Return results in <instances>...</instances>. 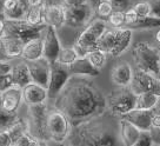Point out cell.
Listing matches in <instances>:
<instances>
[{
    "label": "cell",
    "mask_w": 160,
    "mask_h": 146,
    "mask_svg": "<svg viewBox=\"0 0 160 146\" xmlns=\"http://www.w3.org/2000/svg\"><path fill=\"white\" fill-rule=\"evenodd\" d=\"M54 107L62 111L72 124L106 111V97L92 83L82 77L72 76L54 99Z\"/></svg>",
    "instance_id": "cell-1"
},
{
    "label": "cell",
    "mask_w": 160,
    "mask_h": 146,
    "mask_svg": "<svg viewBox=\"0 0 160 146\" xmlns=\"http://www.w3.org/2000/svg\"><path fill=\"white\" fill-rule=\"evenodd\" d=\"M99 117H92L72 124L77 131V137L79 140L78 144L90 146L117 145V141L119 139H117L113 133L101 121H99Z\"/></svg>",
    "instance_id": "cell-2"
},
{
    "label": "cell",
    "mask_w": 160,
    "mask_h": 146,
    "mask_svg": "<svg viewBox=\"0 0 160 146\" xmlns=\"http://www.w3.org/2000/svg\"><path fill=\"white\" fill-rule=\"evenodd\" d=\"M132 56L138 70L159 77L160 74V48L150 43L141 41L133 46Z\"/></svg>",
    "instance_id": "cell-3"
},
{
    "label": "cell",
    "mask_w": 160,
    "mask_h": 146,
    "mask_svg": "<svg viewBox=\"0 0 160 146\" xmlns=\"http://www.w3.org/2000/svg\"><path fill=\"white\" fill-rule=\"evenodd\" d=\"M46 127L48 139L55 144H64L72 134V123L68 117L57 107L48 108Z\"/></svg>",
    "instance_id": "cell-4"
},
{
    "label": "cell",
    "mask_w": 160,
    "mask_h": 146,
    "mask_svg": "<svg viewBox=\"0 0 160 146\" xmlns=\"http://www.w3.org/2000/svg\"><path fill=\"white\" fill-rule=\"evenodd\" d=\"M108 28L106 20L100 18H93L92 20L84 27L78 39L75 41L74 47L77 48L79 56H85L90 51L95 50L100 38Z\"/></svg>",
    "instance_id": "cell-5"
},
{
    "label": "cell",
    "mask_w": 160,
    "mask_h": 146,
    "mask_svg": "<svg viewBox=\"0 0 160 146\" xmlns=\"http://www.w3.org/2000/svg\"><path fill=\"white\" fill-rule=\"evenodd\" d=\"M137 104V94L130 87L117 86L106 97V110L115 117H124L134 110Z\"/></svg>",
    "instance_id": "cell-6"
},
{
    "label": "cell",
    "mask_w": 160,
    "mask_h": 146,
    "mask_svg": "<svg viewBox=\"0 0 160 146\" xmlns=\"http://www.w3.org/2000/svg\"><path fill=\"white\" fill-rule=\"evenodd\" d=\"M28 118H27V125H28V132L37 139L42 141L44 144H48V136H47V127H46V120H47V112L48 106L46 103L37 104V105L27 106Z\"/></svg>",
    "instance_id": "cell-7"
},
{
    "label": "cell",
    "mask_w": 160,
    "mask_h": 146,
    "mask_svg": "<svg viewBox=\"0 0 160 146\" xmlns=\"http://www.w3.org/2000/svg\"><path fill=\"white\" fill-rule=\"evenodd\" d=\"M46 25L34 26L28 24L25 19L21 20H6L5 35L14 37L21 40L24 44L26 41L35 38H41Z\"/></svg>",
    "instance_id": "cell-8"
},
{
    "label": "cell",
    "mask_w": 160,
    "mask_h": 146,
    "mask_svg": "<svg viewBox=\"0 0 160 146\" xmlns=\"http://www.w3.org/2000/svg\"><path fill=\"white\" fill-rule=\"evenodd\" d=\"M71 77L72 74L68 70V66L62 65L58 61L51 64L50 80H48V86H47L48 99H55L58 97V94L67 84Z\"/></svg>",
    "instance_id": "cell-9"
},
{
    "label": "cell",
    "mask_w": 160,
    "mask_h": 146,
    "mask_svg": "<svg viewBox=\"0 0 160 146\" xmlns=\"http://www.w3.org/2000/svg\"><path fill=\"white\" fill-rule=\"evenodd\" d=\"M95 15L94 6L92 3L88 1L84 5L73 6L66 8V23L65 25L73 27V28H80L85 27Z\"/></svg>",
    "instance_id": "cell-10"
},
{
    "label": "cell",
    "mask_w": 160,
    "mask_h": 146,
    "mask_svg": "<svg viewBox=\"0 0 160 146\" xmlns=\"http://www.w3.org/2000/svg\"><path fill=\"white\" fill-rule=\"evenodd\" d=\"M128 87L135 94H140L144 92H152L160 97V78L150 74L145 71H134L131 85Z\"/></svg>",
    "instance_id": "cell-11"
},
{
    "label": "cell",
    "mask_w": 160,
    "mask_h": 146,
    "mask_svg": "<svg viewBox=\"0 0 160 146\" xmlns=\"http://www.w3.org/2000/svg\"><path fill=\"white\" fill-rule=\"evenodd\" d=\"M42 44H44V57L51 64L55 63L60 50L62 47L57 33V28L46 25L42 33Z\"/></svg>",
    "instance_id": "cell-12"
},
{
    "label": "cell",
    "mask_w": 160,
    "mask_h": 146,
    "mask_svg": "<svg viewBox=\"0 0 160 146\" xmlns=\"http://www.w3.org/2000/svg\"><path fill=\"white\" fill-rule=\"evenodd\" d=\"M27 65H28V70H30L32 81L44 86V87H47L51 73L50 61L47 60L45 57H41L39 59L27 61Z\"/></svg>",
    "instance_id": "cell-13"
},
{
    "label": "cell",
    "mask_w": 160,
    "mask_h": 146,
    "mask_svg": "<svg viewBox=\"0 0 160 146\" xmlns=\"http://www.w3.org/2000/svg\"><path fill=\"white\" fill-rule=\"evenodd\" d=\"M24 43L14 37H0V60H14L21 58Z\"/></svg>",
    "instance_id": "cell-14"
},
{
    "label": "cell",
    "mask_w": 160,
    "mask_h": 146,
    "mask_svg": "<svg viewBox=\"0 0 160 146\" xmlns=\"http://www.w3.org/2000/svg\"><path fill=\"white\" fill-rule=\"evenodd\" d=\"M21 90H22V103L27 106L42 104L48 100L47 87H44L37 83L31 81L30 84L24 86Z\"/></svg>",
    "instance_id": "cell-15"
},
{
    "label": "cell",
    "mask_w": 160,
    "mask_h": 146,
    "mask_svg": "<svg viewBox=\"0 0 160 146\" xmlns=\"http://www.w3.org/2000/svg\"><path fill=\"white\" fill-rule=\"evenodd\" d=\"M22 104V90L19 86L12 85L1 92L0 108L7 112H18Z\"/></svg>",
    "instance_id": "cell-16"
},
{
    "label": "cell",
    "mask_w": 160,
    "mask_h": 146,
    "mask_svg": "<svg viewBox=\"0 0 160 146\" xmlns=\"http://www.w3.org/2000/svg\"><path fill=\"white\" fill-rule=\"evenodd\" d=\"M45 24L54 28H60L66 23V8L62 4H46L44 6Z\"/></svg>",
    "instance_id": "cell-17"
},
{
    "label": "cell",
    "mask_w": 160,
    "mask_h": 146,
    "mask_svg": "<svg viewBox=\"0 0 160 146\" xmlns=\"http://www.w3.org/2000/svg\"><path fill=\"white\" fill-rule=\"evenodd\" d=\"M132 37H133V30L127 26H124L121 28H115L114 47L108 57L119 58L122 53H125L132 45Z\"/></svg>",
    "instance_id": "cell-18"
},
{
    "label": "cell",
    "mask_w": 160,
    "mask_h": 146,
    "mask_svg": "<svg viewBox=\"0 0 160 146\" xmlns=\"http://www.w3.org/2000/svg\"><path fill=\"white\" fill-rule=\"evenodd\" d=\"M154 110H140L134 108L124 116L125 119L131 121L140 131H151L152 130V117L154 114Z\"/></svg>",
    "instance_id": "cell-19"
},
{
    "label": "cell",
    "mask_w": 160,
    "mask_h": 146,
    "mask_svg": "<svg viewBox=\"0 0 160 146\" xmlns=\"http://www.w3.org/2000/svg\"><path fill=\"white\" fill-rule=\"evenodd\" d=\"M134 71L127 61H120L111 71V81L115 86L127 87L131 85Z\"/></svg>",
    "instance_id": "cell-20"
},
{
    "label": "cell",
    "mask_w": 160,
    "mask_h": 146,
    "mask_svg": "<svg viewBox=\"0 0 160 146\" xmlns=\"http://www.w3.org/2000/svg\"><path fill=\"white\" fill-rule=\"evenodd\" d=\"M119 141H121L122 145L134 146L135 141L138 140V137L140 134V130L135 125H133L131 121L121 117L119 120Z\"/></svg>",
    "instance_id": "cell-21"
},
{
    "label": "cell",
    "mask_w": 160,
    "mask_h": 146,
    "mask_svg": "<svg viewBox=\"0 0 160 146\" xmlns=\"http://www.w3.org/2000/svg\"><path fill=\"white\" fill-rule=\"evenodd\" d=\"M28 5L25 0H4L2 14L6 20H21L25 18Z\"/></svg>",
    "instance_id": "cell-22"
},
{
    "label": "cell",
    "mask_w": 160,
    "mask_h": 146,
    "mask_svg": "<svg viewBox=\"0 0 160 146\" xmlns=\"http://www.w3.org/2000/svg\"><path fill=\"white\" fill-rule=\"evenodd\" d=\"M72 76L79 77H97L99 76L100 71L97 70L90 63L86 56H79L70 66H68Z\"/></svg>",
    "instance_id": "cell-23"
},
{
    "label": "cell",
    "mask_w": 160,
    "mask_h": 146,
    "mask_svg": "<svg viewBox=\"0 0 160 146\" xmlns=\"http://www.w3.org/2000/svg\"><path fill=\"white\" fill-rule=\"evenodd\" d=\"M44 57V44H42V37L35 38L26 41L22 47L21 59L25 61H32Z\"/></svg>",
    "instance_id": "cell-24"
},
{
    "label": "cell",
    "mask_w": 160,
    "mask_h": 146,
    "mask_svg": "<svg viewBox=\"0 0 160 146\" xmlns=\"http://www.w3.org/2000/svg\"><path fill=\"white\" fill-rule=\"evenodd\" d=\"M12 80H13V85L19 86L21 88L32 81L27 61L21 60L19 63H17L15 65H13V68H12Z\"/></svg>",
    "instance_id": "cell-25"
},
{
    "label": "cell",
    "mask_w": 160,
    "mask_h": 146,
    "mask_svg": "<svg viewBox=\"0 0 160 146\" xmlns=\"http://www.w3.org/2000/svg\"><path fill=\"white\" fill-rule=\"evenodd\" d=\"M160 101V97L152 92H144L137 94V104L135 108L140 110H154Z\"/></svg>",
    "instance_id": "cell-26"
},
{
    "label": "cell",
    "mask_w": 160,
    "mask_h": 146,
    "mask_svg": "<svg viewBox=\"0 0 160 146\" xmlns=\"http://www.w3.org/2000/svg\"><path fill=\"white\" fill-rule=\"evenodd\" d=\"M44 6H45V3L42 5H39V6H28L24 19L28 24H31V25H34V26L46 25L45 18H44Z\"/></svg>",
    "instance_id": "cell-27"
},
{
    "label": "cell",
    "mask_w": 160,
    "mask_h": 146,
    "mask_svg": "<svg viewBox=\"0 0 160 146\" xmlns=\"http://www.w3.org/2000/svg\"><path fill=\"white\" fill-rule=\"evenodd\" d=\"M158 27H160V18L152 14L138 18V20L130 26V28L132 30H152Z\"/></svg>",
    "instance_id": "cell-28"
},
{
    "label": "cell",
    "mask_w": 160,
    "mask_h": 146,
    "mask_svg": "<svg viewBox=\"0 0 160 146\" xmlns=\"http://www.w3.org/2000/svg\"><path fill=\"white\" fill-rule=\"evenodd\" d=\"M114 41H115V28L112 30H106V32L102 34V37L100 38L99 43L97 48L104 51L105 53H107V56H110L113 47H114Z\"/></svg>",
    "instance_id": "cell-29"
},
{
    "label": "cell",
    "mask_w": 160,
    "mask_h": 146,
    "mask_svg": "<svg viewBox=\"0 0 160 146\" xmlns=\"http://www.w3.org/2000/svg\"><path fill=\"white\" fill-rule=\"evenodd\" d=\"M85 56L87 57V59L90 60L91 64L99 71H101L105 67L106 63H107V57H108L107 53H105L104 51L99 50V48L90 51L88 53H86Z\"/></svg>",
    "instance_id": "cell-30"
},
{
    "label": "cell",
    "mask_w": 160,
    "mask_h": 146,
    "mask_svg": "<svg viewBox=\"0 0 160 146\" xmlns=\"http://www.w3.org/2000/svg\"><path fill=\"white\" fill-rule=\"evenodd\" d=\"M79 57V53L75 47H61L57 61L62 64V65L70 66L73 61Z\"/></svg>",
    "instance_id": "cell-31"
},
{
    "label": "cell",
    "mask_w": 160,
    "mask_h": 146,
    "mask_svg": "<svg viewBox=\"0 0 160 146\" xmlns=\"http://www.w3.org/2000/svg\"><path fill=\"white\" fill-rule=\"evenodd\" d=\"M8 132H10V136L12 138V146H13V143H14L20 136H22L24 133L28 132V125H27V120L25 119H21V118H18L13 125H11L8 128Z\"/></svg>",
    "instance_id": "cell-32"
},
{
    "label": "cell",
    "mask_w": 160,
    "mask_h": 146,
    "mask_svg": "<svg viewBox=\"0 0 160 146\" xmlns=\"http://www.w3.org/2000/svg\"><path fill=\"white\" fill-rule=\"evenodd\" d=\"M93 6H94L97 17L100 18V19H104V20H106L108 18V15L114 10L108 0H97Z\"/></svg>",
    "instance_id": "cell-33"
},
{
    "label": "cell",
    "mask_w": 160,
    "mask_h": 146,
    "mask_svg": "<svg viewBox=\"0 0 160 146\" xmlns=\"http://www.w3.org/2000/svg\"><path fill=\"white\" fill-rule=\"evenodd\" d=\"M107 25L112 28H121L125 26V15L124 11L113 10V12L108 15V18L106 19Z\"/></svg>",
    "instance_id": "cell-34"
},
{
    "label": "cell",
    "mask_w": 160,
    "mask_h": 146,
    "mask_svg": "<svg viewBox=\"0 0 160 146\" xmlns=\"http://www.w3.org/2000/svg\"><path fill=\"white\" fill-rule=\"evenodd\" d=\"M18 112H7L0 108V130H6L18 119Z\"/></svg>",
    "instance_id": "cell-35"
},
{
    "label": "cell",
    "mask_w": 160,
    "mask_h": 146,
    "mask_svg": "<svg viewBox=\"0 0 160 146\" xmlns=\"http://www.w3.org/2000/svg\"><path fill=\"white\" fill-rule=\"evenodd\" d=\"M45 145L42 141L33 137L30 132H26L22 136H20L17 140L13 143V146H40Z\"/></svg>",
    "instance_id": "cell-36"
},
{
    "label": "cell",
    "mask_w": 160,
    "mask_h": 146,
    "mask_svg": "<svg viewBox=\"0 0 160 146\" xmlns=\"http://www.w3.org/2000/svg\"><path fill=\"white\" fill-rule=\"evenodd\" d=\"M154 140H153V134L152 131H141L140 132L138 140L135 141L134 146H153Z\"/></svg>",
    "instance_id": "cell-37"
},
{
    "label": "cell",
    "mask_w": 160,
    "mask_h": 146,
    "mask_svg": "<svg viewBox=\"0 0 160 146\" xmlns=\"http://www.w3.org/2000/svg\"><path fill=\"white\" fill-rule=\"evenodd\" d=\"M132 8L135 11V13L138 14L139 18L151 14V6L148 1H139L134 5H132Z\"/></svg>",
    "instance_id": "cell-38"
},
{
    "label": "cell",
    "mask_w": 160,
    "mask_h": 146,
    "mask_svg": "<svg viewBox=\"0 0 160 146\" xmlns=\"http://www.w3.org/2000/svg\"><path fill=\"white\" fill-rule=\"evenodd\" d=\"M114 10L126 11L132 7V0H108Z\"/></svg>",
    "instance_id": "cell-39"
},
{
    "label": "cell",
    "mask_w": 160,
    "mask_h": 146,
    "mask_svg": "<svg viewBox=\"0 0 160 146\" xmlns=\"http://www.w3.org/2000/svg\"><path fill=\"white\" fill-rule=\"evenodd\" d=\"M124 15H125V26H127V27L133 25L135 21L138 20V18H139L132 7L128 8V10L124 11Z\"/></svg>",
    "instance_id": "cell-40"
},
{
    "label": "cell",
    "mask_w": 160,
    "mask_h": 146,
    "mask_svg": "<svg viewBox=\"0 0 160 146\" xmlns=\"http://www.w3.org/2000/svg\"><path fill=\"white\" fill-rule=\"evenodd\" d=\"M0 146H12V138L8 130H0Z\"/></svg>",
    "instance_id": "cell-41"
},
{
    "label": "cell",
    "mask_w": 160,
    "mask_h": 146,
    "mask_svg": "<svg viewBox=\"0 0 160 146\" xmlns=\"http://www.w3.org/2000/svg\"><path fill=\"white\" fill-rule=\"evenodd\" d=\"M13 65L10 60H0V76H8L12 73Z\"/></svg>",
    "instance_id": "cell-42"
},
{
    "label": "cell",
    "mask_w": 160,
    "mask_h": 146,
    "mask_svg": "<svg viewBox=\"0 0 160 146\" xmlns=\"http://www.w3.org/2000/svg\"><path fill=\"white\" fill-rule=\"evenodd\" d=\"M13 85V80H12V73L8 76H0V92L5 91Z\"/></svg>",
    "instance_id": "cell-43"
},
{
    "label": "cell",
    "mask_w": 160,
    "mask_h": 146,
    "mask_svg": "<svg viewBox=\"0 0 160 146\" xmlns=\"http://www.w3.org/2000/svg\"><path fill=\"white\" fill-rule=\"evenodd\" d=\"M151 6V14L160 18V0H148Z\"/></svg>",
    "instance_id": "cell-44"
},
{
    "label": "cell",
    "mask_w": 160,
    "mask_h": 146,
    "mask_svg": "<svg viewBox=\"0 0 160 146\" xmlns=\"http://www.w3.org/2000/svg\"><path fill=\"white\" fill-rule=\"evenodd\" d=\"M88 1L90 0H61V4L65 6V8H67V7H73V6L84 5Z\"/></svg>",
    "instance_id": "cell-45"
},
{
    "label": "cell",
    "mask_w": 160,
    "mask_h": 146,
    "mask_svg": "<svg viewBox=\"0 0 160 146\" xmlns=\"http://www.w3.org/2000/svg\"><path fill=\"white\" fill-rule=\"evenodd\" d=\"M153 128H160V111L158 110H155L152 117V130Z\"/></svg>",
    "instance_id": "cell-46"
},
{
    "label": "cell",
    "mask_w": 160,
    "mask_h": 146,
    "mask_svg": "<svg viewBox=\"0 0 160 146\" xmlns=\"http://www.w3.org/2000/svg\"><path fill=\"white\" fill-rule=\"evenodd\" d=\"M151 131H152V134H153L154 145H160V128H153Z\"/></svg>",
    "instance_id": "cell-47"
},
{
    "label": "cell",
    "mask_w": 160,
    "mask_h": 146,
    "mask_svg": "<svg viewBox=\"0 0 160 146\" xmlns=\"http://www.w3.org/2000/svg\"><path fill=\"white\" fill-rule=\"evenodd\" d=\"M5 28H6V18L4 14H0V37L5 35Z\"/></svg>",
    "instance_id": "cell-48"
},
{
    "label": "cell",
    "mask_w": 160,
    "mask_h": 146,
    "mask_svg": "<svg viewBox=\"0 0 160 146\" xmlns=\"http://www.w3.org/2000/svg\"><path fill=\"white\" fill-rule=\"evenodd\" d=\"M25 1L27 3L28 6H39V5H42L45 3L44 0H25Z\"/></svg>",
    "instance_id": "cell-49"
},
{
    "label": "cell",
    "mask_w": 160,
    "mask_h": 146,
    "mask_svg": "<svg viewBox=\"0 0 160 146\" xmlns=\"http://www.w3.org/2000/svg\"><path fill=\"white\" fill-rule=\"evenodd\" d=\"M4 12V0H0V14Z\"/></svg>",
    "instance_id": "cell-50"
},
{
    "label": "cell",
    "mask_w": 160,
    "mask_h": 146,
    "mask_svg": "<svg viewBox=\"0 0 160 146\" xmlns=\"http://www.w3.org/2000/svg\"><path fill=\"white\" fill-rule=\"evenodd\" d=\"M155 40L160 44V30L158 31V32H157V34H155Z\"/></svg>",
    "instance_id": "cell-51"
},
{
    "label": "cell",
    "mask_w": 160,
    "mask_h": 146,
    "mask_svg": "<svg viewBox=\"0 0 160 146\" xmlns=\"http://www.w3.org/2000/svg\"><path fill=\"white\" fill-rule=\"evenodd\" d=\"M0 105H1V92H0Z\"/></svg>",
    "instance_id": "cell-52"
},
{
    "label": "cell",
    "mask_w": 160,
    "mask_h": 146,
    "mask_svg": "<svg viewBox=\"0 0 160 146\" xmlns=\"http://www.w3.org/2000/svg\"><path fill=\"white\" fill-rule=\"evenodd\" d=\"M159 111H160V110H159Z\"/></svg>",
    "instance_id": "cell-53"
}]
</instances>
